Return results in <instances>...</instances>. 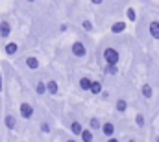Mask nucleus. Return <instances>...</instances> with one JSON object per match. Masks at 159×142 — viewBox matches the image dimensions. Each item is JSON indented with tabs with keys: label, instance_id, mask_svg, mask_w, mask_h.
<instances>
[{
	"label": "nucleus",
	"instance_id": "nucleus-5",
	"mask_svg": "<svg viewBox=\"0 0 159 142\" xmlns=\"http://www.w3.org/2000/svg\"><path fill=\"white\" fill-rule=\"evenodd\" d=\"M44 87H46V92H48L50 96H57V94H59V85H57L56 79H48V81H44Z\"/></svg>",
	"mask_w": 159,
	"mask_h": 142
},
{
	"label": "nucleus",
	"instance_id": "nucleus-18",
	"mask_svg": "<svg viewBox=\"0 0 159 142\" xmlns=\"http://www.w3.org/2000/svg\"><path fill=\"white\" fill-rule=\"evenodd\" d=\"M100 127H102V122H100V118L93 116V118L89 120V129L94 133V131H100Z\"/></svg>",
	"mask_w": 159,
	"mask_h": 142
},
{
	"label": "nucleus",
	"instance_id": "nucleus-27",
	"mask_svg": "<svg viewBox=\"0 0 159 142\" xmlns=\"http://www.w3.org/2000/svg\"><path fill=\"white\" fill-rule=\"evenodd\" d=\"M107 142H120L117 137H111V139H107Z\"/></svg>",
	"mask_w": 159,
	"mask_h": 142
},
{
	"label": "nucleus",
	"instance_id": "nucleus-25",
	"mask_svg": "<svg viewBox=\"0 0 159 142\" xmlns=\"http://www.w3.org/2000/svg\"><path fill=\"white\" fill-rule=\"evenodd\" d=\"M67 30H69V26H67V24H59V32H61V33H63V32H67Z\"/></svg>",
	"mask_w": 159,
	"mask_h": 142
},
{
	"label": "nucleus",
	"instance_id": "nucleus-10",
	"mask_svg": "<svg viewBox=\"0 0 159 142\" xmlns=\"http://www.w3.org/2000/svg\"><path fill=\"white\" fill-rule=\"evenodd\" d=\"M102 91H104L102 81L93 79V81H91V87H89V92H91V94H94V96H100V92H102Z\"/></svg>",
	"mask_w": 159,
	"mask_h": 142
},
{
	"label": "nucleus",
	"instance_id": "nucleus-28",
	"mask_svg": "<svg viewBox=\"0 0 159 142\" xmlns=\"http://www.w3.org/2000/svg\"><path fill=\"white\" fill-rule=\"evenodd\" d=\"M65 142H78V140H76V139H67Z\"/></svg>",
	"mask_w": 159,
	"mask_h": 142
},
{
	"label": "nucleus",
	"instance_id": "nucleus-11",
	"mask_svg": "<svg viewBox=\"0 0 159 142\" xmlns=\"http://www.w3.org/2000/svg\"><path fill=\"white\" fill-rule=\"evenodd\" d=\"M124 32H126V20L113 22V26H111V33L113 35H119V33H124Z\"/></svg>",
	"mask_w": 159,
	"mask_h": 142
},
{
	"label": "nucleus",
	"instance_id": "nucleus-12",
	"mask_svg": "<svg viewBox=\"0 0 159 142\" xmlns=\"http://www.w3.org/2000/svg\"><path fill=\"white\" fill-rule=\"evenodd\" d=\"M148 33L154 37V39L159 41V20H150V24H148Z\"/></svg>",
	"mask_w": 159,
	"mask_h": 142
},
{
	"label": "nucleus",
	"instance_id": "nucleus-2",
	"mask_svg": "<svg viewBox=\"0 0 159 142\" xmlns=\"http://www.w3.org/2000/svg\"><path fill=\"white\" fill-rule=\"evenodd\" d=\"M19 114H20V118H24V120H32L34 116H35V109L32 104H28V102H20V105H19Z\"/></svg>",
	"mask_w": 159,
	"mask_h": 142
},
{
	"label": "nucleus",
	"instance_id": "nucleus-16",
	"mask_svg": "<svg viewBox=\"0 0 159 142\" xmlns=\"http://www.w3.org/2000/svg\"><path fill=\"white\" fill-rule=\"evenodd\" d=\"M115 111L120 113V114H124V113L128 111V102H126L124 98H117V102H115Z\"/></svg>",
	"mask_w": 159,
	"mask_h": 142
},
{
	"label": "nucleus",
	"instance_id": "nucleus-31",
	"mask_svg": "<svg viewBox=\"0 0 159 142\" xmlns=\"http://www.w3.org/2000/svg\"><path fill=\"white\" fill-rule=\"evenodd\" d=\"M154 142H159V135H157V137H156V139H154Z\"/></svg>",
	"mask_w": 159,
	"mask_h": 142
},
{
	"label": "nucleus",
	"instance_id": "nucleus-1",
	"mask_svg": "<svg viewBox=\"0 0 159 142\" xmlns=\"http://www.w3.org/2000/svg\"><path fill=\"white\" fill-rule=\"evenodd\" d=\"M102 57H104L106 65H119V61H120L119 50H117V48H113V46H107V48L102 52Z\"/></svg>",
	"mask_w": 159,
	"mask_h": 142
},
{
	"label": "nucleus",
	"instance_id": "nucleus-26",
	"mask_svg": "<svg viewBox=\"0 0 159 142\" xmlns=\"http://www.w3.org/2000/svg\"><path fill=\"white\" fill-rule=\"evenodd\" d=\"M91 2H93L94 6H102V4H104V0H91Z\"/></svg>",
	"mask_w": 159,
	"mask_h": 142
},
{
	"label": "nucleus",
	"instance_id": "nucleus-6",
	"mask_svg": "<svg viewBox=\"0 0 159 142\" xmlns=\"http://www.w3.org/2000/svg\"><path fill=\"white\" fill-rule=\"evenodd\" d=\"M4 52H6V55H9V57L17 55V52H19V42H15V41L6 42V44H4Z\"/></svg>",
	"mask_w": 159,
	"mask_h": 142
},
{
	"label": "nucleus",
	"instance_id": "nucleus-23",
	"mask_svg": "<svg viewBox=\"0 0 159 142\" xmlns=\"http://www.w3.org/2000/svg\"><path fill=\"white\" fill-rule=\"evenodd\" d=\"M39 129H41V133H44V135H48V133H50V131H52V126H50V124H48V122H41Z\"/></svg>",
	"mask_w": 159,
	"mask_h": 142
},
{
	"label": "nucleus",
	"instance_id": "nucleus-7",
	"mask_svg": "<svg viewBox=\"0 0 159 142\" xmlns=\"http://www.w3.org/2000/svg\"><path fill=\"white\" fill-rule=\"evenodd\" d=\"M11 35V22L9 20H2L0 22V39H7V37Z\"/></svg>",
	"mask_w": 159,
	"mask_h": 142
},
{
	"label": "nucleus",
	"instance_id": "nucleus-4",
	"mask_svg": "<svg viewBox=\"0 0 159 142\" xmlns=\"http://www.w3.org/2000/svg\"><path fill=\"white\" fill-rule=\"evenodd\" d=\"M100 131H102V135L106 139H111V137H115V124L113 122H104L102 127H100Z\"/></svg>",
	"mask_w": 159,
	"mask_h": 142
},
{
	"label": "nucleus",
	"instance_id": "nucleus-14",
	"mask_svg": "<svg viewBox=\"0 0 159 142\" xmlns=\"http://www.w3.org/2000/svg\"><path fill=\"white\" fill-rule=\"evenodd\" d=\"M80 140H81V142H93V140H94V133H93L89 127H87V129L83 127V129H81V133H80Z\"/></svg>",
	"mask_w": 159,
	"mask_h": 142
},
{
	"label": "nucleus",
	"instance_id": "nucleus-9",
	"mask_svg": "<svg viewBox=\"0 0 159 142\" xmlns=\"http://www.w3.org/2000/svg\"><path fill=\"white\" fill-rule=\"evenodd\" d=\"M4 124H6V127H7L9 131H13V129L17 127V116H15L13 113H7V114L4 116Z\"/></svg>",
	"mask_w": 159,
	"mask_h": 142
},
{
	"label": "nucleus",
	"instance_id": "nucleus-3",
	"mask_svg": "<svg viewBox=\"0 0 159 142\" xmlns=\"http://www.w3.org/2000/svg\"><path fill=\"white\" fill-rule=\"evenodd\" d=\"M70 52H72V55H74V57L83 59V57L87 55V46H85V42H83V41H74V42L70 44Z\"/></svg>",
	"mask_w": 159,
	"mask_h": 142
},
{
	"label": "nucleus",
	"instance_id": "nucleus-29",
	"mask_svg": "<svg viewBox=\"0 0 159 142\" xmlns=\"http://www.w3.org/2000/svg\"><path fill=\"white\" fill-rule=\"evenodd\" d=\"M128 142H137L135 139H128Z\"/></svg>",
	"mask_w": 159,
	"mask_h": 142
},
{
	"label": "nucleus",
	"instance_id": "nucleus-21",
	"mask_svg": "<svg viewBox=\"0 0 159 142\" xmlns=\"http://www.w3.org/2000/svg\"><path fill=\"white\" fill-rule=\"evenodd\" d=\"M104 72H106L107 76H117V74H119V67H117V65H106Z\"/></svg>",
	"mask_w": 159,
	"mask_h": 142
},
{
	"label": "nucleus",
	"instance_id": "nucleus-17",
	"mask_svg": "<svg viewBox=\"0 0 159 142\" xmlns=\"http://www.w3.org/2000/svg\"><path fill=\"white\" fill-rule=\"evenodd\" d=\"M70 133L74 135V137H80V133H81V129H83V126H81V122H78V120H74V122H70Z\"/></svg>",
	"mask_w": 159,
	"mask_h": 142
},
{
	"label": "nucleus",
	"instance_id": "nucleus-20",
	"mask_svg": "<svg viewBox=\"0 0 159 142\" xmlns=\"http://www.w3.org/2000/svg\"><path fill=\"white\" fill-rule=\"evenodd\" d=\"M81 28H83L87 33H93V32H94V24H93L89 19H83V20H81Z\"/></svg>",
	"mask_w": 159,
	"mask_h": 142
},
{
	"label": "nucleus",
	"instance_id": "nucleus-13",
	"mask_svg": "<svg viewBox=\"0 0 159 142\" xmlns=\"http://www.w3.org/2000/svg\"><path fill=\"white\" fill-rule=\"evenodd\" d=\"M91 78L89 76H81L80 78V81H78V87H80V91H83V92H89V87H91Z\"/></svg>",
	"mask_w": 159,
	"mask_h": 142
},
{
	"label": "nucleus",
	"instance_id": "nucleus-22",
	"mask_svg": "<svg viewBox=\"0 0 159 142\" xmlns=\"http://www.w3.org/2000/svg\"><path fill=\"white\" fill-rule=\"evenodd\" d=\"M135 124H137L139 127H144L146 118H144V114H143V113H137V116H135Z\"/></svg>",
	"mask_w": 159,
	"mask_h": 142
},
{
	"label": "nucleus",
	"instance_id": "nucleus-19",
	"mask_svg": "<svg viewBox=\"0 0 159 142\" xmlns=\"http://www.w3.org/2000/svg\"><path fill=\"white\" fill-rule=\"evenodd\" d=\"M34 89H35V94H37V96H44V94H46V87H44V81H43V79L35 81Z\"/></svg>",
	"mask_w": 159,
	"mask_h": 142
},
{
	"label": "nucleus",
	"instance_id": "nucleus-30",
	"mask_svg": "<svg viewBox=\"0 0 159 142\" xmlns=\"http://www.w3.org/2000/svg\"><path fill=\"white\" fill-rule=\"evenodd\" d=\"M26 2H28V4H34V2H35V0H26Z\"/></svg>",
	"mask_w": 159,
	"mask_h": 142
},
{
	"label": "nucleus",
	"instance_id": "nucleus-15",
	"mask_svg": "<svg viewBox=\"0 0 159 142\" xmlns=\"http://www.w3.org/2000/svg\"><path fill=\"white\" fill-rule=\"evenodd\" d=\"M141 94H143V98L150 100V98L154 96V89H152V85H150V83H143V87H141Z\"/></svg>",
	"mask_w": 159,
	"mask_h": 142
},
{
	"label": "nucleus",
	"instance_id": "nucleus-8",
	"mask_svg": "<svg viewBox=\"0 0 159 142\" xmlns=\"http://www.w3.org/2000/svg\"><path fill=\"white\" fill-rule=\"evenodd\" d=\"M24 67H26L28 70H37V69H39V59H37L35 55H28V57L24 59Z\"/></svg>",
	"mask_w": 159,
	"mask_h": 142
},
{
	"label": "nucleus",
	"instance_id": "nucleus-24",
	"mask_svg": "<svg viewBox=\"0 0 159 142\" xmlns=\"http://www.w3.org/2000/svg\"><path fill=\"white\" fill-rule=\"evenodd\" d=\"M126 15H128V20H129V22H133V20L137 19V13H135V9H133V7H128Z\"/></svg>",
	"mask_w": 159,
	"mask_h": 142
}]
</instances>
